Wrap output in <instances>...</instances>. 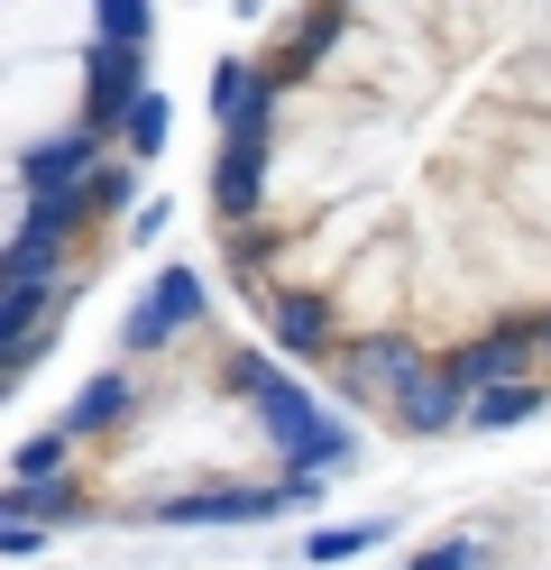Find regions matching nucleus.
I'll return each mask as SVG.
<instances>
[{"instance_id":"obj_1","label":"nucleus","mask_w":551,"mask_h":570,"mask_svg":"<svg viewBox=\"0 0 551 570\" xmlns=\"http://www.w3.org/2000/svg\"><path fill=\"white\" fill-rule=\"evenodd\" d=\"M211 230L267 350L395 433L551 396V0H294L211 83Z\"/></svg>"},{"instance_id":"obj_2","label":"nucleus","mask_w":551,"mask_h":570,"mask_svg":"<svg viewBox=\"0 0 551 570\" xmlns=\"http://www.w3.org/2000/svg\"><path fill=\"white\" fill-rule=\"evenodd\" d=\"M10 65V360L28 377L73 313L92 258L129 222L166 138L147 0H0Z\"/></svg>"}]
</instances>
